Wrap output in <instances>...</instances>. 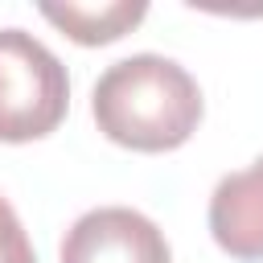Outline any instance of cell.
<instances>
[{
	"label": "cell",
	"instance_id": "6da1fadb",
	"mask_svg": "<svg viewBox=\"0 0 263 263\" xmlns=\"http://www.w3.org/2000/svg\"><path fill=\"white\" fill-rule=\"evenodd\" d=\"M90 115L119 148L173 152L201 123V90L181 62L132 53L99 74L90 90Z\"/></svg>",
	"mask_w": 263,
	"mask_h": 263
},
{
	"label": "cell",
	"instance_id": "7a4b0ae2",
	"mask_svg": "<svg viewBox=\"0 0 263 263\" xmlns=\"http://www.w3.org/2000/svg\"><path fill=\"white\" fill-rule=\"evenodd\" d=\"M70 107V78L58 53L25 29H0V140L49 136Z\"/></svg>",
	"mask_w": 263,
	"mask_h": 263
},
{
	"label": "cell",
	"instance_id": "3957f363",
	"mask_svg": "<svg viewBox=\"0 0 263 263\" xmlns=\"http://www.w3.org/2000/svg\"><path fill=\"white\" fill-rule=\"evenodd\" d=\"M62 263H173L168 238L132 205L86 210L62 238Z\"/></svg>",
	"mask_w": 263,
	"mask_h": 263
},
{
	"label": "cell",
	"instance_id": "277c9868",
	"mask_svg": "<svg viewBox=\"0 0 263 263\" xmlns=\"http://www.w3.org/2000/svg\"><path fill=\"white\" fill-rule=\"evenodd\" d=\"M210 234L230 259H263V156L238 173H226L214 185Z\"/></svg>",
	"mask_w": 263,
	"mask_h": 263
},
{
	"label": "cell",
	"instance_id": "5b68a950",
	"mask_svg": "<svg viewBox=\"0 0 263 263\" xmlns=\"http://www.w3.org/2000/svg\"><path fill=\"white\" fill-rule=\"evenodd\" d=\"M144 0H107V4H41V16L53 21L70 41L78 45H107L132 33L144 21Z\"/></svg>",
	"mask_w": 263,
	"mask_h": 263
},
{
	"label": "cell",
	"instance_id": "8992f818",
	"mask_svg": "<svg viewBox=\"0 0 263 263\" xmlns=\"http://www.w3.org/2000/svg\"><path fill=\"white\" fill-rule=\"evenodd\" d=\"M0 263H37L33 242H29L16 210L8 205V197H0Z\"/></svg>",
	"mask_w": 263,
	"mask_h": 263
}]
</instances>
